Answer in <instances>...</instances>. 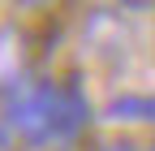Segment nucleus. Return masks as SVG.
<instances>
[{
    "mask_svg": "<svg viewBox=\"0 0 155 151\" xmlns=\"http://www.w3.org/2000/svg\"><path fill=\"white\" fill-rule=\"evenodd\" d=\"M5 125L13 143L22 147H52V143H78L82 129L91 125V104L86 91L73 78L52 82V78H30L5 99Z\"/></svg>",
    "mask_w": 155,
    "mask_h": 151,
    "instance_id": "obj_1",
    "label": "nucleus"
},
{
    "mask_svg": "<svg viewBox=\"0 0 155 151\" xmlns=\"http://www.w3.org/2000/svg\"><path fill=\"white\" fill-rule=\"evenodd\" d=\"M30 73V39L17 22H0V99H9L17 86H26Z\"/></svg>",
    "mask_w": 155,
    "mask_h": 151,
    "instance_id": "obj_2",
    "label": "nucleus"
},
{
    "mask_svg": "<svg viewBox=\"0 0 155 151\" xmlns=\"http://www.w3.org/2000/svg\"><path fill=\"white\" fill-rule=\"evenodd\" d=\"M104 117L116 121V125H155V95H138V91H129V95H116Z\"/></svg>",
    "mask_w": 155,
    "mask_h": 151,
    "instance_id": "obj_3",
    "label": "nucleus"
},
{
    "mask_svg": "<svg viewBox=\"0 0 155 151\" xmlns=\"http://www.w3.org/2000/svg\"><path fill=\"white\" fill-rule=\"evenodd\" d=\"M116 9H125V13H151L155 9V0H112Z\"/></svg>",
    "mask_w": 155,
    "mask_h": 151,
    "instance_id": "obj_4",
    "label": "nucleus"
},
{
    "mask_svg": "<svg viewBox=\"0 0 155 151\" xmlns=\"http://www.w3.org/2000/svg\"><path fill=\"white\" fill-rule=\"evenodd\" d=\"M13 5H17V9H48L52 0H13Z\"/></svg>",
    "mask_w": 155,
    "mask_h": 151,
    "instance_id": "obj_5",
    "label": "nucleus"
}]
</instances>
